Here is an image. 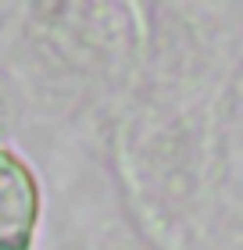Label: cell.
I'll use <instances>...</instances> for the list:
<instances>
[{
  "mask_svg": "<svg viewBox=\"0 0 243 250\" xmlns=\"http://www.w3.org/2000/svg\"><path fill=\"white\" fill-rule=\"evenodd\" d=\"M40 222V186L15 154L0 150V250H25Z\"/></svg>",
  "mask_w": 243,
  "mask_h": 250,
  "instance_id": "1",
  "label": "cell"
}]
</instances>
